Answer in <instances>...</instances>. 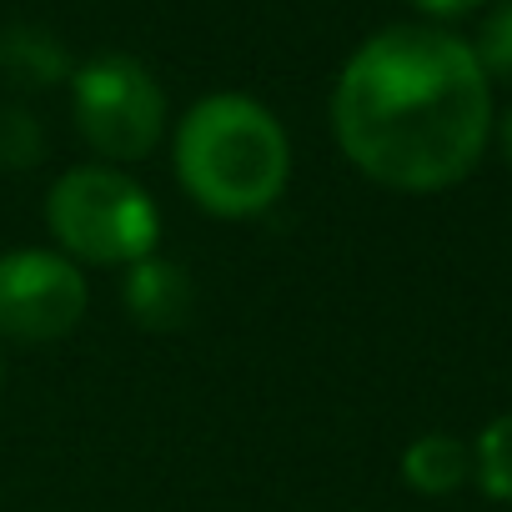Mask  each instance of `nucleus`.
Returning <instances> with one entry per match:
<instances>
[{"mask_svg":"<svg viewBox=\"0 0 512 512\" xmlns=\"http://www.w3.org/2000/svg\"><path fill=\"white\" fill-rule=\"evenodd\" d=\"M91 287L81 267L61 251L21 246L0 256V337L6 342H61L81 327Z\"/></svg>","mask_w":512,"mask_h":512,"instance_id":"5","label":"nucleus"},{"mask_svg":"<svg viewBox=\"0 0 512 512\" xmlns=\"http://www.w3.org/2000/svg\"><path fill=\"white\" fill-rule=\"evenodd\" d=\"M121 302H126V312L141 332H176V327H186V317L196 307V287H191L181 262H171V256L156 251V256H146V262L126 267Z\"/></svg>","mask_w":512,"mask_h":512,"instance_id":"6","label":"nucleus"},{"mask_svg":"<svg viewBox=\"0 0 512 512\" xmlns=\"http://www.w3.org/2000/svg\"><path fill=\"white\" fill-rule=\"evenodd\" d=\"M497 141H502V156H507V166H512V111L502 116V126H497Z\"/></svg>","mask_w":512,"mask_h":512,"instance_id":"11","label":"nucleus"},{"mask_svg":"<svg viewBox=\"0 0 512 512\" xmlns=\"http://www.w3.org/2000/svg\"><path fill=\"white\" fill-rule=\"evenodd\" d=\"M472 56H477V66L487 71V81L497 76V81L512 86V0H502V6L482 21Z\"/></svg>","mask_w":512,"mask_h":512,"instance_id":"9","label":"nucleus"},{"mask_svg":"<svg viewBox=\"0 0 512 512\" xmlns=\"http://www.w3.org/2000/svg\"><path fill=\"white\" fill-rule=\"evenodd\" d=\"M332 136L387 191H447L487 151L492 81L462 36L387 26L347 56L332 91Z\"/></svg>","mask_w":512,"mask_h":512,"instance_id":"1","label":"nucleus"},{"mask_svg":"<svg viewBox=\"0 0 512 512\" xmlns=\"http://www.w3.org/2000/svg\"><path fill=\"white\" fill-rule=\"evenodd\" d=\"M407 6H417L422 16H437V21H452V16H467L477 6H487V0H407Z\"/></svg>","mask_w":512,"mask_h":512,"instance_id":"10","label":"nucleus"},{"mask_svg":"<svg viewBox=\"0 0 512 512\" xmlns=\"http://www.w3.org/2000/svg\"><path fill=\"white\" fill-rule=\"evenodd\" d=\"M472 477V447L452 432H422L402 447V482L422 497H447Z\"/></svg>","mask_w":512,"mask_h":512,"instance_id":"7","label":"nucleus"},{"mask_svg":"<svg viewBox=\"0 0 512 512\" xmlns=\"http://www.w3.org/2000/svg\"><path fill=\"white\" fill-rule=\"evenodd\" d=\"M71 116L86 146L106 166H126L156 151L166 131V96L156 76L121 51L91 56L71 81Z\"/></svg>","mask_w":512,"mask_h":512,"instance_id":"4","label":"nucleus"},{"mask_svg":"<svg viewBox=\"0 0 512 512\" xmlns=\"http://www.w3.org/2000/svg\"><path fill=\"white\" fill-rule=\"evenodd\" d=\"M0 382H6V362H0Z\"/></svg>","mask_w":512,"mask_h":512,"instance_id":"12","label":"nucleus"},{"mask_svg":"<svg viewBox=\"0 0 512 512\" xmlns=\"http://www.w3.org/2000/svg\"><path fill=\"white\" fill-rule=\"evenodd\" d=\"M46 226L56 236V251L76 267H136L156 256L161 211L121 166L91 161L56 176V186L46 191Z\"/></svg>","mask_w":512,"mask_h":512,"instance_id":"3","label":"nucleus"},{"mask_svg":"<svg viewBox=\"0 0 512 512\" xmlns=\"http://www.w3.org/2000/svg\"><path fill=\"white\" fill-rule=\"evenodd\" d=\"M176 181L201 211L221 221L262 216L292 181L287 126L262 101L216 91L176 126Z\"/></svg>","mask_w":512,"mask_h":512,"instance_id":"2","label":"nucleus"},{"mask_svg":"<svg viewBox=\"0 0 512 512\" xmlns=\"http://www.w3.org/2000/svg\"><path fill=\"white\" fill-rule=\"evenodd\" d=\"M472 477L492 502H512V412L492 417L472 447Z\"/></svg>","mask_w":512,"mask_h":512,"instance_id":"8","label":"nucleus"}]
</instances>
